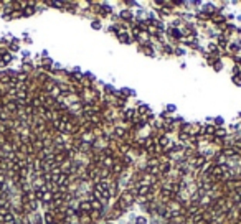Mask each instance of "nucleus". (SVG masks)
I'll return each instance as SVG.
<instances>
[{
  "label": "nucleus",
  "mask_w": 241,
  "mask_h": 224,
  "mask_svg": "<svg viewBox=\"0 0 241 224\" xmlns=\"http://www.w3.org/2000/svg\"><path fill=\"white\" fill-rule=\"evenodd\" d=\"M203 163H205V156H198V158L193 160V165H195V167H202Z\"/></svg>",
  "instance_id": "obj_4"
},
{
  "label": "nucleus",
  "mask_w": 241,
  "mask_h": 224,
  "mask_svg": "<svg viewBox=\"0 0 241 224\" xmlns=\"http://www.w3.org/2000/svg\"><path fill=\"white\" fill-rule=\"evenodd\" d=\"M0 58H2V64H7L8 61L12 59V56H10V54H2Z\"/></svg>",
  "instance_id": "obj_8"
},
{
  "label": "nucleus",
  "mask_w": 241,
  "mask_h": 224,
  "mask_svg": "<svg viewBox=\"0 0 241 224\" xmlns=\"http://www.w3.org/2000/svg\"><path fill=\"white\" fill-rule=\"evenodd\" d=\"M81 209L83 211H91V203H89V201H83V203H81Z\"/></svg>",
  "instance_id": "obj_5"
},
{
  "label": "nucleus",
  "mask_w": 241,
  "mask_h": 224,
  "mask_svg": "<svg viewBox=\"0 0 241 224\" xmlns=\"http://www.w3.org/2000/svg\"><path fill=\"white\" fill-rule=\"evenodd\" d=\"M215 135L225 137V135H226V130H225V129H216V130H215Z\"/></svg>",
  "instance_id": "obj_6"
},
{
  "label": "nucleus",
  "mask_w": 241,
  "mask_h": 224,
  "mask_svg": "<svg viewBox=\"0 0 241 224\" xmlns=\"http://www.w3.org/2000/svg\"><path fill=\"white\" fill-rule=\"evenodd\" d=\"M147 171H149V173H152V175H157V173H159V167H149V168H147Z\"/></svg>",
  "instance_id": "obj_9"
},
{
  "label": "nucleus",
  "mask_w": 241,
  "mask_h": 224,
  "mask_svg": "<svg viewBox=\"0 0 241 224\" xmlns=\"http://www.w3.org/2000/svg\"><path fill=\"white\" fill-rule=\"evenodd\" d=\"M40 201H43V203H50V201H53V193H50V191H45L43 193V196H41V199Z\"/></svg>",
  "instance_id": "obj_2"
},
{
  "label": "nucleus",
  "mask_w": 241,
  "mask_h": 224,
  "mask_svg": "<svg viewBox=\"0 0 241 224\" xmlns=\"http://www.w3.org/2000/svg\"><path fill=\"white\" fill-rule=\"evenodd\" d=\"M172 198H174V195H172L170 189L163 188V189H162V199H163V201H169V199H172Z\"/></svg>",
  "instance_id": "obj_3"
},
{
  "label": "nucleus",
  "mask_w": 241,
  "mask_h": 224,
  "mask_svg": "<svg viewBox=\"0 0 241 224\" xmlns=\"http://www.w3.org/2000/svg\"><path fill=\"white\" fill-rule=\"evenodd\" d=\"M116 134L119 137H124V134H126V129H122V127H117L116 129Z\"/></svg>",
  "instance_id": "obj_10"
},
{
  "label": "nucleus",
  "mask_w": 241,
  "mask_h": 224,
  "mask_svg": "<svg viewBox=\"0 0 241 224\" xmlns=\"http://www.w3.org/2000/svg\"><path fill=\"white\" fill-rule=\"evenodd\" d=\"M132 201H134V196L131 195V191H126L124 195L120 196V204H124V206H127V204H131Z\"/></svg>",
  "instance_id": "obj_1"
},
{
  "label": "nucleus",
  "mask_w": 241,
  "mask_h": 224,
  "mask_svg": "<svg viewBox=\"0 0 241 224\" xmlns=\"http://www.w3.org/2000/svg\"><path fill=\"white\" fill-rule=\"evenodd\" d=\"M147 110H149V109H147V106H140V107H139V112H142V114L147 112Z\"/></svg>",
  "instance_id": "obj_12"
},
{
  "label": "nucleus",
  "mask_w": 241,
  "mask_h": 224,
  "mask_svg": "<svg viewBox=\"0 0 241 224\" xmlns=\"http://www.w3.org/2000/svg\"><path fill=\"white\" fill-rule=\"evenodd\" d=\"M122 18H131V13H129V12H122Z\"/></svg>",
  "instance_id": "obj_13"
},
{
  "label": "nucleus",
  "mask_w": 241,
  "mask_h": 224,
  "mask_svg": "<svg viewBox=\"0 0 241 224\" xmlns=\"http://www.w3.org/2000/svg\"><path fill=\"white\" fill-rule=\"evenodd\" d=\"M147 30H149V33H152V35H155V33H159V28H157L155 25H149V26H147Z\"/></svg>",
  "instance_id": "obj_7"
},
{
  "label": "nucleus",
  "mask_w": 241,
  "mask_h": 224,
  "mask_svg": "<svg viewBox=\"0 0 241 224\" xmlns=\"http://www.w3.org/2000/svg\"><path fill=\"white\" fill-rule=\"evenodd\" d=\"M33 12H35V10H33V8H32V7H30V8H27V10H25V12H23V15H32V13H33Z\"/></svg>",
  "instance_id": "obj_11"
}]
</instances>
